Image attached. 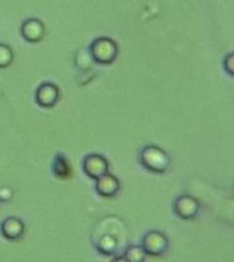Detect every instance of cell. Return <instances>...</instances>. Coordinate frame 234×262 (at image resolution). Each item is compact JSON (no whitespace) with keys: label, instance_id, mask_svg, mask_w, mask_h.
I'll return each instance as SVG.
<instances>
[{"label":"cell","instance_id":"obj_1","mask_svg":"<svg viewBox=\"0 0 234 262\" xmlns=\"http://www.w3.org/2000/svg\"><path fill=\"white\" fill-rule=\"evenodd\" d=\"M139 160L140 164L147 171L158 173V175L164 173L171 164V159L167 155V151L153 143H148L140 150Z\"/></svg>","mask_w":234,"mask_h":262},{"label":"cell","instance_id":"obj_2","mask_svg":"<svg viewBox=\"0 0 234 262\" xmlns=\"http://www.w3.org/2000/svg\"><path fill=\"white\" fill-rule=\"evenodd\" d=\"M90 56L94 63L108 66L118 56V45L110 37H99L89 47Z\"/></svg>","mask_w":234,"mask_h":262},{"label":"cell","instance_id":"obj_3","mask_svg":"<svg viewBox=\"0 0 234 262\" xmlns=\"http://www.w3.org/2000/svg\"><path fill=\"white\" fill-rule=\"evenodd\" d=\"M168 246V237L166 236V233L158 229H151L148 231L143 236L141 241V247L144 249L147 255L151 257H162L164 254L167 253Z\"/></svg>","mask_w":234,"mask_h":262},{"label":"cell","instance_id":"obj_4","mask_svg":"<svg viewBox=\"0 0 234 262\" xmlns=\"http://www.w3.org/2000/svg\"><path fill=\"white\" fill-rule=\"evenodd\" d=\"M200 201L192 195H178L172 202V210L181 220H194L200 213Z\"/></svg>","mask_w":234,"mask_h":262},{"label":"cell","instance_id":"obj_5","mask_svg":"<svg viewBox=\"0 0 234 262\" xmlns=\"http://www.w3.org/2000/svg\"><path fill=\"white\" fill-rule=\"evenodd\" d=\"M108 160L99 153H89L82 160V171L92 179H99L108 172Z\"/></svg>","mask_w":234,"mask_h":262},{"label":"cell","instance_id":"obj_6","mask_svg":"<svg viewBox=\"0 0 234 262\" xmlns=\"http://www.w3.org/2000/svg\"><path fill=\"white\" fill-rule=\"evenodd\" d=\"M59 96H61V93H59L57 86L49 83V82H45L37 88L34 100L41 108H52V106L56 105Z\"/></svg>","mask_w":234,"mask_h":262},{"label":"cell","instance_id":"obj_7","mask_svg":"<svg viewBox=\"0 0 234 262\" xmlns=\"http://www.w3.org/2000/svg\"><path fill=\"white\" fill-rule=\"evenodd\" d=\"M119 188H121V183H119L118 178L110 172H107L106 175L96 179V192L100 196L112 198L118 194Z\"/></svg>","mask_w":234,"mask_h":262},{"label":"cell","instance_id":"obj_8","mask_svg":"<svg viewBox=\"0 0 234 262\" xmlns=\"http://www.w3.org/2000/svg\"><path fill=\"white\" fill-rule=\"evenodd\" d=\"M21 33H22L25 40L34 44V42L43 40L45 34V26L38 19H28L22 24Z\"/></svg>","mask_w":234,"mask_h":262},{"label":"cell","instance_id":"obj_9","mask_svg":"<svg viewBox=\"0 0 234 262\" xmlns=\"http://www.w3.org/2000/svg\"><path fill=\"white\" fill-rule=\"evenodd\" d=\"M0 231L3 233V236L8 241H18L24 235L25 225L16 217H7L0 225Z\"/></svg>","mask_w":234,"mask_h":262},{"label":"cell","instance_id":"obj_10","mask_svg":"<svg viewBox=\"0 0 234 262\" xmlns=\"http://www.w3.org/2000/svg\"><path fill=\"white\" fill-rule=\"evenodd\" d=\"M52 172L55 173V176L62 178V179H66V178H69L70 176L69 161H67V159H66L62 153H57V155L55 156V159H53Z\"/></svg>","mask_w":234,"mask_h":262},{"label":"cell","instance_id":"obj_11","mask_svg":"<svg viewBox=\"0 0 234 262\" xmlns=\"http://www.w3.org/2000/svg\"><path fill=\"white\" fill-rule=\"evenodd\" d=\"M123 257L126 258L129 262H145V258H147V254L144 251V249L141 246H129L123 254Z\"/></svg>","mask_w":234,"mask_h":262},{"label":"cell","instance_id":"obj_12","mask_svg":"<svg viewBox=\"0 0 234 262\" xmlns=\"http://www.w3.org/2000/svg\"><path fill=\"white\" fill-rule=\"evenodd\" d=\"M14 55L11 48L6 44H0V69L8 67L12 63Z\"/></svg>","mask_w":234,"mask_h":262},{"label":"cell","instance_id":"obj_13","mask_svg":"<svg viewBox=\"0 0 234 262\" xmlns=\"http://www.w3.org/2000/svg\"><path fill=\"white\" fill-rule=\"evenodd\" d=\"M98 249L100 250V253L103 254H112L115 253V249H116V242L110 236H104L100 239L98 245Z\"/></svg>","mask_w":234,"mask_h":262},{"label":"cell","instance_id":"obj_14","mask_svg":"<svg viewBox=\"0 0 234 262\" xmlns=\"http://www.w3.org/2000/svg\"><path fill=\"white\" fill-rule=\"evenodd\" d=\"M223 70L230 77H234V52L227 53L223 59Z\"/></svg>","mask_w":234,"mask_h":262},{"label":"cell","instance_id":"obj_15","mask_svg":"<svg viewBox=\"0 0 234 262\" xmlns=\"http://www.w3.org/2000/svg\"><path fill=\"white\" fill-rule=\"evenodd\" d=\"M111 262H129V261H127L126 258L123 257V255H121V257H115Z\"/></svg>","mask_w":234,"mask_h":262}]
</instances>
